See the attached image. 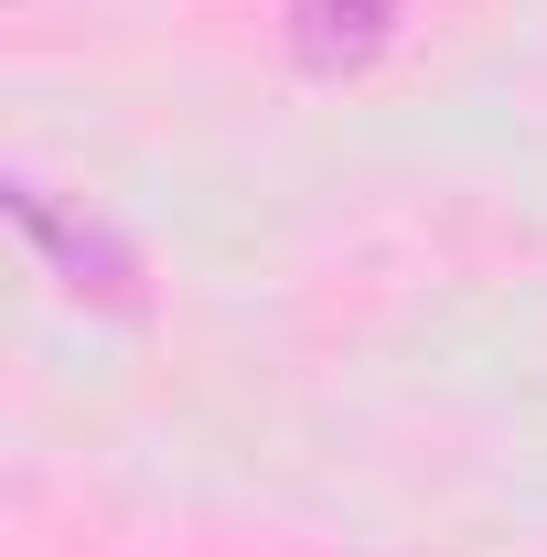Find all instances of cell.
<instances>
[{
    "label": "cell",
    "instance_id": "6da1fadb",
    "mask_svg": "<svg viewBox=\"0 0 547 557\" xmlns=\"http://www.w3.org/2000/svg\"><path fill=\"white\" fill-rule=\"evenodd\" d=\"M11 225L33 236V258L65 278V300H97V311H150V269H139V247L108 225V214H75L54 205L33 172H11Z\"/></svg>",
    "mask_w": 547,
    "mask_h": 557
},
{
    "label": "cell",
    "instance_id": "7a4b0ae2",
    "mask_svg": "<svg viewBox=\"0 0 547 557\" xmlns=\"http://www.w3.org/2000/svg\"><path fill=\"white\" fill-rule=\"evenodd\" d=\"M398 22H409V0H290V65L343 86L398 44Z\"/></svg>",
    "mask_w": 547,
    "mask_h": 557
}]
</instances>
